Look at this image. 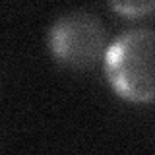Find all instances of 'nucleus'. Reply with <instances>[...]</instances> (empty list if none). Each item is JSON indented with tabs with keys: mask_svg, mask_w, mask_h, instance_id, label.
Masks as SVG:
<instances>
[{
	"mask_svg": "<svg viewBox=\"0 0 155 155\" xmlns=\"http://www.w3.org/2000/svg\"><path fill=\"white\" fill-rule=\"evenodd\" d=\"M109 6L122 18H145L155 12V0H109Z\"/></svg>",
	"mask_w": 155,
	"mask_h": 155,
	"instance_id": "nucleus-3",
	"label": "nucleus"
},
{
	"mask_svg": "<svg viewBox=\"0 0 155 155\" xmlns=\"http://www.w3.org/2000/svg\"><path fill=\"white\" fill-rule=\"evenodd\" d=\"M105 76L113 91L130 103L155 101V31L132 29L107 47Z\"/></svg>",
	"mask_w": 155,
	"mask_h": 155,
	"instance_id": "nucleus-1",
	"label": "nucleus"
},
{
	"mask_svg": "<svg viewBox=\"0 0 155 155\" xmlns=\"http://www.w3.org/2000/svg\"><path fill=\"white\" fill-rule=\"evenodd\" d=\"M48 51L58 64L87 70L105 58V29L87 12L64 14L48 29Z\"/></svg>",
	"mask_w": 155,
	"mask_h": 155,
	"instance_id": "nucleus-2",
	"label": "nucleus"
}]
</instances>
